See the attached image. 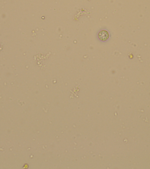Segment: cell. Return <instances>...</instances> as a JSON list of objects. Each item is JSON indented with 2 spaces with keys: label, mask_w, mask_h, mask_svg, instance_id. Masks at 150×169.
Listing matches in <instances>:
<instances>
[{
  "label": "cell",
  "mask_w": 150,
  "mask_h": 169,
  "mask_svg": "<svg viewBox=\"0 0 150 169\" xmlns=\"http://www.w3.org/2000/svg\"><path fill=\"white\" fill-rule=\"evenodd\" d=\"M99 39L102 41H106L109 37V34L107 30H102L99 32L98 35Z\"/></svg>",
  "instance_id": "obj_1"
}]
</instances>
